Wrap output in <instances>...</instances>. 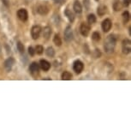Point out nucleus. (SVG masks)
<instances>
[{"label": "nucleus", "mask_w": 131, "mask_h": 131, "mask_svg": "<svg viewBox=\"0 0 131 131\" xmlns=\"http://www.w3.org/2000/svg\"><path fill=\"white\" fill-rule=\"evenodd\" d=\"M116 43H117V39H116V37L114 35H112V34L109 35L105 41V46H104L105 51L106 52H112V51H114V48L116 46Z\"/></svg>", "instance_id": "nucleus-1"}, {"label": "nucleus", "mask_w": 131, "mask_h": 131, "mask_svg": "<svg viewBox=\"0 0 131 131\" xmlns=\"http://www.w3.org/2000/svg\"><path fill=\"white\" fill-rule=\"evenodd\" d=\"M17 16L18 18L23 21H25L28 20V13L27 11V9H20L18 11H17Z\"/></svg>", "instance_id": "nucleus-2"}, {"label": "nucleus", "mask_w": 131, "mask_h": 131, "mask_svg": "<svg viewBox=\"0 0 131 131\" xmlns=\"http://www.w3.org/2000/svg\"><path fill=\"white\" fill-rule=\"evenodd\" d=\"M73 69H74V70L75 71V73L80 74L81 71L83 70L84 64L81 61L76 60V61H75V63H74V64H73Z\"/></svg>", "instance_id": "nucleus-3"}, {"label": "nucleus", "mask_w": 131, "mask_h": 131, "mask_svg": "<svg viewBox=\"0 0 131 131\" xmlns=\"http://www.w3.org/2000/svg\"><path fill=\"white\" fill-rule=\"evenodd\" d=\"M131 51V41L126 39L123 41V51L124 54H128Z\"/></svg>", "instance_id": "nucleus-4"}, {"label": "nucleus", "mask_w": 131, "mask_h": 131, "mask_svg": "<svg viewBox=\"0 0 131 131\" xmlns=\"http://www.w3.org/2000/svg\"><path fill=\"white\" fill-rule=\"evenodd\" d=\"M64 39L67 42H70L73 39V32L72 28L70 26L66 28L65 31H64Z\"/></svg>", "instance_id": "nucleus-5"}, {"label": "nucleus", "mask_w": 131, "mask_h": 131, "mask_svg": "<svg viewBox=\"0 0 131 131\" xmlns=\"http://www.w3.org/2000/svg\"><path fill=\"white\" fill-rule=\"evenodd\" d=\"M41 33V28L39 26H34L31 29V35L34 39H37Z\"/></svg>", "instance_id": "nucleus-6"}, {"label": "nucleus", "mask_w": 131, "mask_h": 131, "mask_svg": "<svg viewBox=\"0 0 131 131\" xmlns=\"http://www.w3.org/2000/svg\"><path fill=\"white\" fill-rule=\"evenodd\" d=\"M80 32L83 36H85V37L88 36L90 32V26L88 25V23H81V28H80Z\"/></svg>", "instance_id": "nucleus-7"}, {"label": "nucleus", "mask_w": 131, "mask_h": 131, "mask_svg": "<svg viewBox=\"0 0 131 131\" xmlns=\"http://www.w3.org/2000/svg\"><path fill=\"white\" fill-rule=\"evenodd\" d=\"M112 21H111L110 19H105L103 21L102 23V29L104 32H108L111 30L112 28Z\"/></svg>", "instance_id": "nucleus-8"}, {"label": "nucleus", "mask_w": 131, "mask_h": 131, "mask_svg": "<svg viewBox=\"0 0 131 131\" xmlns=\"http://www.w3.org/2000/svg\"><path fill=\"white\" fill-rule=\"evenodd\" d=\"M29 70H30V73L33 75L34 76L37 75L39 74V65L38 63L34 62L30 64V67H29Z\"/></svg>", "instance_id": "nucleus-9"}, {"label": "nucleus", "mask_w": 131, "mask_h": 131, "mask_svg": "<svg viewBox=\"0 0 131 131\" xmlns=\"http://www.w3.org/2000/svg\"><path fill=\"white\" fill-rule=\"evenodd\" d=\"M15 63H16V61H15V59L13 58H9L4 62V67H5V69L8 71H10L11 68L13 67Z\"/></svg>", "instance_id": "nucleus-10"}, {"label": "nucleus", "mask_w": 131, "mask_h": 131, "mask_svg": "<svg viewBox=\"0 0 131 131\" xmlns=\"http://www.w3.org/2000/svg\"><path fill=\"white\" fill-rule=\"evenodd\" d=\"M37 12L40 15H46L49 12V7L46 4H41L37 8Z\"/></svg>", "instance_id": "nucleus-11"}, {"label": "nucleus", "mask_w": 131, "mask_h": 131, "mask_svg": "<svg viewBox=\"0 0 131 131\" xmlns=\"http://www.w3.org/2000/svg\"><path fill=\"white\" fill-rule=\"evenodd\" d=\"M39 64H40V67L44 71H48L49 70H50V68H51V63H49L48 61L44 60V59L40 60V62H39Z\"/></svg>", "instance_id": "nucleus-12"}, {"label": "nucleus", "mask_w": 131, "mask_h": 131, "mask_svg": "<svg viewBox=\"0 0 131 131\" xmlns=\"http://www.w3.org/2000/svg\"><path fill=\"white\" fill-rule=\"evenodd\" d=\"M74 10L76 14H81L82 12V5L79 1H75L74 4Z\"/></svg>", "instance_id": "nucleus-13"}, {"label": "nucleus", "mask_w": 131, "mask_h": 131, "mask_svg": "<svg viewBox=\"0 0 131 131\" xmlns=\"http://www.w3.org/2000/svg\"><path fill=\"white\" fill-rule=\"evenodd\" d=\"M42 34H43L44 38L48 39L49 37H50L51 34V28L50 27H46V28L43 29V31H42Z\"/></svg>", "instance_id": "nucleus-14"}, {"label": "nucleus", "mask_w": 131, "mask_h": 131, "mask_svg": "<svg viewBox=\"0 0 131 131\" xmlns=\"http://www.w3.org/2000/svg\"><path fill=\"white\" fill-rule=\"evenodd\" d=\"M72 79V75L68 72V71H64V72L62 74V80L63 81H69Z\"/></svg>", "instance_id": "nucleus-15"}, {"label": "nucleus", "mask_w": 131, "mask_h": 131, "mask_svg": "<svg viewBox=\"0 0 131 131\" xmlns=\"http://www.w3.org/2000/svg\"><path fill=\"white\" fill-rule=\"evenodd\" d=\"M64 13H65V16L68 17V19L70 20V21H71V23L74 21V20H75V16H74V14L70 10V9H67Z\"/></svg>", "instance_id": "nucleus-16"}, {"label": "nucleus", "mask_w": 131, "mask_h": 131, "mask_svg": "<svg viewBox=\"0 0 131 131\" xmlns=\"http://www.w3.org/2000/svg\"><path fill=\"white\" fill-rule=\"evenodd\" d=\"M113 9L116 11H118L122 9V3L120 2V0H115L114 4H113Z\"/></svg>", "instance_id": "nucleus-17"}, {"label": "nucleus", "mask_w": 131, "mask_h": 131, "mask_svg": "<svg viewBox=\"0 0 131 131\" xmlns=\"http://www.w3.org/2000/svg\"><path fill=\"white\" fill-rule=\"evenodd\" d=\"M106 9H107L106 6H105V5H100L98 8V14L100 15V16H104V15L105 14V12H106Z\"/></svg>", "instance_id": "nucleus-18"}, {"label": "nucleus", "mask_w": 131, "mask_h": 131, "mask_svg": "<svg viewBox=\"0 0 131 131\" xmlns=\"http://www.w3.org/2000/svg\"><path fill=\"white\" fill-rule=\"evenodd\" d=\"M53 42H54V44H55L56 46H60L62 45V40H61L60 37H59L58 34H56V35L54 36Z\"/></svg>", "instance_id": "nucleus-19"}, {"label": "nucleus", "mask_w": 131, "mask_h": 131, "mask_svg": "<svg viewBox=\"0 0 131 131\" xmlns=\"http://www.w3.org/2000/svg\"><path fill=\"white\" fill-rule=\"evenodd\" d=\"M46 55L48 57H51V58H52V57H54V55H55V51H54V49L52 47H48L46 49Z\"/></svg>", "instance_id": "nucleus-20"}, {"label": "nucleus", "mask_w": 131, "mask_h": 131, "mask_svg": "<svg viewBox=\"0 0 131 131\" xmlns=\"http://www.w3.org/2000/svg\"><path fill=\"white\" fill-rule=\"evenodd\" d=\"M88 21L89 24H93L96 23V16L93 14H90L89 16H88Z\"/></svg>", "instance_id": "nucleus-21"}, {"label": "nucleus", "mask_w": 131, "mask_h": 131, "mask_svg": "<svg viewBox=\"0 0 131 131\" xmlns=\"http://www.w3.org/2000/svg\"><path fill=\"white\" fill-rule=\"evenodd\" d=\"M123 23H127L129 20V13L128 11H124L123 13Z\"/></svg>", "instance_id": "nucleus-22"}, {"label": "nucleus", "mask_w": 131, "mask_h": 131, "mask_svg": "<svg viewBox=\"0 0 131 131\" xmlns=\"http://www.w3.org/2000/svg\"><path fill=\"white\" fill-rule=\"evenodd\" d=\"M35 52H37L39 55H41L44 52V47L42 46H37L35 48Z\"/></svg>", "instance_id": "nucleus-23"}, {"label": "nucleus", "mask_w": 131, "mask_h": 131, "mask_svg": "<svg viewBox=\"0 0 131 131\" xmlns=\"http://www.w3.org/2000/svg\"><path fill=\"white\" fill-rule=\"evenodd\" d=\"M17 49H18L20 53H21V54L24 53V46H23V44L21 43V42H18V43H17Z\"/></svg>", "instance_id": "nucleus-24"}, {"label": "nucleus", "mask_w": 131, "mask_h": 131, "mask_svg": "<svg viewBox=\"0 0 131 131\" xmlns=\"http://www.w3.org/2000/svg\"><path fill=\"white\" fill-rule=\"evenodd\" d=\"M92 39L94 41H99L100 39V34L98 33V32H94L92 35Z\"/></svg>", "instance_id": "nucleus-25"}, {"label": "nucleus", "mask_w": 131, "mask_h": 131, "mask_svg": "<svg viewBox=\"0 0 131 131\" xmlns=\"http://www.w3.org/2000/svg\"><path fill=\"white\" fill-rule=\"evenodd\" d=\"M83 3H84V6H85L86 9V10H88V9H89V5H90L89 0H84Z\"/></svg>", "instance_id": "nucleus-26"}, {"label": "nucleus", "mask_w": 131, "mask_h": 131, "mask_svg": "<svg viewBox=\"0 0 131 131\" xmlns=\"http://www.w3.org/2000/svg\"><path fill=\"white\" fill-rule=\"evenodd\" d=\"M28 53L30 54L31 56H34V54H35V51H34V49L33 47H28Z\"/></svg>", "instance_id": "nucleus-27"}, {"label": "nucleus", "mask_w": 131, "mask_h": 131, "mask_svg": "<svg viewBox=\"0 0 131 131\" xmlns=\"http://www.w3.org/2000/svg\"><path fill=\"white\" fill-rule=\"evenodd\" d=\"M123 4H124V6L128 7L130 4V0H123Z\"/></svg>", "instance_id": "nucleus-28"}, {"label": "nucleus", "mask_w": 131, "mask_h": 131, "mask_svg": "<svg viewBox=\"0 0 131 131\" xmlns=\"http://www.w3.org/2000/svg\"><path fill=\"white\" fill-rule=\"evenodd\" d=\"M2 1H3L4 4L6 7H9V0H2Z\"/></svg>", "instance_id": "nucleus-29"}, {"label": "nucleus", "mask_w": 131, "mask_h": 131, "mask_svg": "<svg viewBox=\"0 0 131 131\" xmlns=\"http://www.w3.org/2000/svg\"><path fill=\"white\" fill-rule=\"evenodd\" d=\"M95 1H99V0H95Z\"/></svg>", "instance_id": "nucleus-30"}]
</instances>
